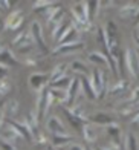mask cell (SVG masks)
<instances>
[{"mask_svg":"<svg viewBox=\"0 0 139 150\" xmlns=\"http://www.w3.org/2000/svg\"><path fill=\"white\" fill-rule=\"evenodd\" d=\"M26 64H37L35 60H26Z\"/></svg>","mask_w":139,"mask_h":150,"instance_id":"obj_45","label":"cell"},{"mask_svg":"<svg viewBox=\"0 0 139 150\" xmlns=\"http://www.w3.org/2000/svg\"><path fill=\"white\" fill-rule=\"evenodd\" d=\"M5 51H6V46H5V43L2 42V40H0V55H2Z\"/></svg>","mask_w":139,"mask_h":150,"instance_id":"obj_42","label":"cell"},{"mask_svg":"<svg viewBox=\"0 0 139 150\" xmlns=\"http://www.w3.org/2000/svg\"><path fill=\"white\" fill-rule=\"evenodd\" d=\"M5 126V113H3V110L0 109V129H2Z\"/></svg>","mask_w":139,"mask_h":150,"instance_id":"obj_41","label":"cell"},{"mask_svg":"<svg viewBox=\"0 0 139 150\" xmlns=\"http://www.w3.org/2000/svg\"><path fill=\"white\" fill-rule=\"evenodd\" d=\"M2 110L5 113V117H8V118H14L17 115L18 112V101L17 100H9V101H6V103L3 104L2 107Z\"/></svg>","mask_w":139,"mask_h":150,"instance_id":"obj_21","label":"cell"},{"mask_svg":"<svg viewBox=\"0 0 139 150\" xmlns=\"http://www.w3.org/2000/svg\"><path fill=\"white\" fill-rule=\"evenodd\" d=\"M136 22H139V11H138V14H136Z\"/></svg>","mask_w":139,"mask_h":150,"instance_id":"obj_48","label":"cell"},{"mask_svg":"<svg viewBox=\"0 0 139 150\" xmlns=\"http://www.w3.org/2000/svg\"><path fill=\"white\" fill-rule=\"evenodd\" d=\"M51 95H52V98L54 101H60V103H66V100H67V91H63V89H49Z\"/></svg>","mask_w":139,"mask_h":150,"instance_id":"obj_30","label":"cell"},{"mask_svg":"<svg viewBox=\"0 0 139 150\" xmlns=\"http://www.w3.org/2000/svg\"><path fill=\"white\" fill-rule=\"evenodd\" d=\"M81 132H83V136H84V139L87 142H95L98 139V132H96V129L92 122H86V124L83 126Z\"/></svg>","mask_w":139,"mask_h":150,"instance_id":"obj_19","label":"cell"},{"mask_svg":"<svg viewBox=\"0 0 139 150\" xmlns=\"http://www.w3.org/2000/svg\"><path fill=\"white\" fill-rule=\"evenodd\" d=\"M71 69L75 74H81V75H87L89 74V66L84 63V61H80V60H75L71 63Z\"/></svg>","mask_w":139,"mask_h":150,"instance_id":"obj_27","label":"cell"},{"mask_svg":"<svg viewBox=\"0 0 139 150\" xmlns=\"http://www.w3.org/2000/svg\"><path fill=\"white\" fill-rule=\"evenodd\" d=\"M72 136L69 135H52V144L58 149H63L64 146H71L72 144Z\"/></svg>","mask_w":139,"mask_h":150,"instance_id":"obj_22","label":"cell"},{"mask_svg":"<svg viewBox=\"0 0 139 150\" xmlns=\"http://www.w3.org/2000/svg\"><path fill=\"white\" fill-rule=\"evenodd\" d=\"M89 61L96 66H102V67H109L112 71V63H110V57H107V54L102 52H90L89 54Z\"/></svg>","mask_w":139,"mask_h":150,"instance_id":"obj_14","label":"cell"},{"mask_svg":"<svg viewBox=\"0 0 139 150\" xmlns=\"http://www.w3.org/2000/svg\"><path fill=\"white\" fill-rule=\"evenodd\" d=\"M138 11H139V5H136V3H126L124 6H121V9H119V16H121V18L136 17Z\"/></svg>","mask_w":139,"mask_h":150,"instance_id":"obj_20","label":"cell"},{"mask_svg":"<svg viewBox=\"0 0 139 150\" xmlns=\"http://www.w3.org/2000/svg\"><path fill=\"white\" fill-rule=\"evenodd\" d=\"M80 89H81V81L78 78H72L71 81V84H69L67 87V100H66V109H72L76 103V97H78V93H80Z\"/></svg>","mask_w":139,"mask_h":150,"instance_id":"obj_6","label":"cell"},{"mask_svg":"<svg viewBox=\"0 0 139 150\" xmlns=\"http://www.w3.org/2000/svg\"><path fill=\"white\" fill-rule=\"evenodd\" d=\"M46 20L47 23H52L54 26L63 22V8L60 5H54L52 8H49L46 11Z\"/></svg>","mask_w":139,"mask_h":150,"instance_id":"obj_12","label":"cell"},{"mask_svg":"<svg viewBox=\"0 0 139 150\" xmlns=\"http://www.w3.org/2000/svg\"><path fill=\"white\" fill-rule=\"evenodd\" d=\"M0 6H2V8H9V2H6V0H2V2H0Z\"/></svg>","mask_w":139,"mask_h":150,"instance_id":"obj_43","label":"cell"},{"mask_svg":"<svg viewBox=\"0 0 139 150\" xmlns=\"http://www.w3.org/2000/svg\"><path fill=\"white\" fill-rule=\"evenodd\" d=\"M73 42H78V29L71 26V29L66 32V35L60 40V45H69V43H73Z\"/></svg>","mask_w":139,"mask_h":150,"instance_id":"obj_25","label":"cell"},{"mask_svg":"<svg viewBox=\"0 0 139 150\" xmlns=\"http://www.w3.org/2000/svg\"><path fill=\"white\" fill-rule=\"evenodd\" d=\"M136 45L139 46V34H138V35H136Z\"/></svg>","mask_w":139,"mask_h":150,"instance_id":"obj_47","label":"cell"},{"mask_svg":"<svg viewBox=\"0 0 139 150\" xmlns=\"http://www.w3.org/2000/svg\"><path fill=\"white\" fill-rule=\"evenodd\" d=\"M46 127H47V130H49L52 135H67L64 124L60 121L58 117H55V115L46 121Z\"/></svg>","mask_w":139,"mask_h":150,"instance_id":"obj_10","label":"cell"},{"mask_svg":"<svg viewBox=\"0 0 139 150\" xmlns=\"http://www.w3.org/2000/svg\"><path fill=\"white\" fill-rule=\"evenodd\" d=\"M8 122L17 130V133L20 135V138H23V139L28 141V142L32 141V136H34V135H32V132L29 130V127L26 126V122H20V121H16V120H9Z\"/></svg>","mask_w":139,"mask_h":150,"instance_id":"obj_13","label":"cell"},{"mask_svg":"<svg viewBox=\"0 0 139 150\" xmlns=\"http://www.w3.org/2000/svg\"><path fill=\"white\" fill-rule=\"evenodd\" d=\"M126 144H127V150H139V141H138V136H136L135 133H131V132L127 135Z\"/></svg>","mask_w":139,"mask_h":150,"instance_id":"obj_33","label":"cell"},{"mask_svg":"<svg viewBox=\"0 0 139 150\" xmlns=\"http://www.w3.org/2000/svg\"><path fill=\"white\" fill-rule=\"evenodd\" d=\"M23 20H25L23 11L22 9H14L5 20V28L9 29V31H17L20 26H22Z\"/></svg>","mask_w":139,"mask_h":150,"instance_id":"obj_7","label":"cell"},{"mask_svg":"<svg viewBox=\"0 0 139 150\" xmlns=\"http://www.w3.org/2000/svg\"><path fill=\"white\" fill-rule=\"evenodd\" d=\"M80 81H81V89H83V92H84V95L89 100H96L98 98L95 91H93V87H92V83H90V78H83Z\"/></svg>","mask_w":139,"mask_h":150,"instance_id":"obj_23","label":"cell"},{"mask_svg":"<svg viewBox=\"0 0 139 150\" xmlns=\"http://www.w3.org/2000/svg\"><path fill=\"white\" fill-rule=\"evenodd\" d=\"M90 83H92V87H93V91H95L98 98H102L104 95H106L107 81H106V78H104V72L99 69V67H96V69L92 72V75H90Z\"/></svg>","mask_w":139,"mask_h":150,"instance_id":"obj_2","label":"cell"},{"mask_svg":"<svg viewBox=\"0 0 139 150\" xmlns=\"http://www.w3.org/2000/svg\"><path fill=\"white\" fill-rule=\"evenodd\" d=\"M47 112H49V89L44 87L40 92L38 100H37V118H38V121L43 120Z\"/></svg>","mask_w":139,"mask_h":150,"instance_id":"obj_5","label":"cell"},{"mask_svg":"<svg viewBox=\"0 0 139 150\" xmlns=\"http://www.w3.org/2000/svg\"><path fill=\"white\" fill-rule=\"evenodd\" d=\"M6 75H8V66L0 63V80H5Z\"/></svg>","mask_w":139,"mask_h":150,"instance_id":"obj_38","label":"cell"},{"mask_svg":"<svg viewBox=\"0 0 139 150\" xmlns=\"http://www.w3.org/2000/svg\"><path fill=\"white\" fill-rule=\"evenodd\" d=\"M127 87H128V81L127 80H118L116 81V84L110 89V92H109V95H119V93H124V92H127Z\"/></svg>","mask_w":139,"mask_h":150,"instance_id":"obj_26","label":"cell"},{"mask_svg":"<svg viewBox=\"0 0 139 150\" xmlns=\"http://www.w3.org/2000/svg\"><path fill=\"white\" fill-rule=\"evenodd\" d=\"M54 5H58L57 2H47V0H38V2H35L32 5V9L34 11H41V9H44V11H47L49 8H52Z\"/></svg>","mask_w":139,"mask_h":150,"instance_id":"obj_32","label":"cell"},{"mask_svg":"<svg viewBox=\"0 0 139 150\" xmlns=\"http://www.w3.org/2000/svg\"><path fill=\"white\" fill-rule=\"evenodd\" d=\"M67 64L66 63H58L57 66L54 67V71L51 74V77H49V83H55V81H58L61 78H64L66 77V72H67Z\"/></svg>","mask_w":139,"mask_h":150,"instance_id":"obj_18","label":"cell"},{"mask_svg":"<svg viewBox=\"0 0 139 150\" xmlns=\"http://www.w3.org/2000/svg\"><path fill=\"white\" fill-rule=\"evenodd\" d=\"M126 66L131 77L139 80V54L133 47H128L126 51Z\"/></svg>","mask_w":139,"mask_h":150,"instance_id":"obj_3","label":"cell"},{"mask_svg":"<svg viewBox=\"0 0 139 150\" xmlns=\"http://www.w3.org/2000/svg\"><path fill=\"white\" fill-rule=\"evenodd\" d=\"M0 11H2V6H0Z\"/></svg>","mask_w":139,"mask_h":150,"instance_id":"obj_50","label":"cell"},{"mask_svg":"<svg viewBox=\"0 0 139 150\" xmlns=\"http://www.w3.org/2000/svg\"><path fill=\"white\" fill-rule=\"evenodd\" d=\"M107 129V133L110 136V142H112V150H118L121 149V136H122V130L118 124H110L106 127Z\"/></svg>","mask_w":139,"mask_h":150,"instance_id":"obj_9","label":"cell"},{"mask_svg":"<svg viewBox=\"0 0 139 150\" xmlns=\"http://www.w3.org/2000/svg\"><path fill=\"white\" fill-rule=\"evenodd\" d=\"M37 138H38V139H37L38 144H46V142H47V139H46V136H44V135H38Z\"/></svg>","mask_w":139,"mask_h":150,"instance_id":"obj_40","label":"cell"},{"mask_svg":"<svg viewBox=\"0 0 139 150\" xmlns=\"http://www.w3.org/2000/svg\"><path fill=\"white\" fill-rule=\"evenodd\" d=\"M86 3H87V11H89V20H90V23H92L93 18H95V14L98 12L99 6H101V2L92 0V2H86Z\"/></svg>","mask_w":139,"mask_h":150,"instance_id":"obj_31","label":"cell"},{"mask_svg":"<svg viewBox=\"0 0 139 150\" xmlns=\"http://www.w3.org/2000/svg\"><path fill=\"white\" fill-rule=\"evenodd\" d=\"M90 121H93L95 124H98V126H106V127L110 126V124H116V118L112 117V115L107 113V112H96Z\"/></svg>","mask_w":139,"mask_h":150,"instance_id":"obj_16","label":"cell"},{"mask_svg":"<svg viewBox=\"0 0 139 150\" xmlns=\"http://www.w3.org/2000/svg\"><path fill=\"white\" fill-rule=\"evenodd\" d=\"M71 26H72V25L69 23L67 20H63L61 23L55 25V26H54V31H52V38H54V42H58V43H60V40L66 35V32L71 29Z\"/></svg>","mask_w":139,"mask_h":150,"instance_id":"obj_17","label":"cell"},{"mask_svg":"<svg viewBox=\"0 0 139 150\" xmlns=\"http://www.w3.org/2000/svg\"><path fill=\"white\" fill-rule=\"evenodd\" d=\"M64 112H66V117H67V120H69V122L76 129V130H83V126L86 124L84 121H81L80 118H76L75 115L71 112V109H64Z\"/></svg>","mask_w":139,"mask_h":150,"instance_id":"obj_28","label":"cell"},{"mask_svg":"<svg viewBox=\"0 0 139 150\" xmlns=\"http://www.w3.org/2000/svg\"><path fill=\"white\" fill-rule=\"evenodd\" d=\"M98 150H112L110 147H98Z\"/></svg>","mask_w":139,"mask_h":150,"instance_id":"obj_46","label":"cell"},{"mask_svg":"<svg viewBox=\"0 0 139 150\" xmlns=\"http://www.w3.org/2000/svg\"><path fill=\"white\" fill-rule=\"evenodd\" d=\"M31 34H32V38L35 42V46L41 52H47V46L44 43V38H43V29H41V25L38 22H32L31 23Z\"/></svg>","mask_w":139,"mask_h":150,"instance_id":"obj_8","label":"cell"},{"mask_svg":"<svg viewBox=\"0 0 139 150\" xmlns=\"http://www.w3.org/2000/svg\"><path fill=\"white\" fill-rule=\"evenodd\" d=\"M28 83H29V87H31L32 91L41 92L44 87H47L46 84L49 83V78H47V75L43 74V72H35V74H31L29 75Z\"/></svg>","mask_w":139,"mask_h":150,"instance_id":"obj_4","label":"cell"},{"mask_svg":"<svg viewBox=\"0 0 139 150\" xmlns=\"http://www.w3.org/2000/svg\"><path fill=\"white\" fill-rule=\"evenodd\" d=\"M18 138H20V135L17 133V130L9 124V122H6V124L0 129V139L8 141V142H11V144H14Z\"/></svg>","mask_w":139,"mask_h":150,"instance_id":"obj_15","label":"cell"},{"mask_svg":"<svg viewBox=\"0 0 139 150\" xmlns=\"http://www.w3.org/2000/svg\"><path fill=\"white\" fill-rule=\"evenodd\" d=\"M25 122H26V126L29 127V130L32 132V135H37V127H38V118H37V112L35 110H32L29 115L26 117V120H25Z\"/></svg>","mask_w":139,"mask_h":150,"instance_id":"obj_24","label":"cell"},{"mask_svg":"<svg viewBox=\"0 0 139 150\" xmlns=\"http://www.w3.org/2000/svg\"><path fill=\"white\" fill-rule=\"evenodd\" d=\"M0 150H17V149L14 147V144H11V142L0 139Z\"/></svg>","mask_w":139,"mask_h":150,"instance_id":"obj_37","label":"cell"},{"mask_svg":"<svg viewBox=\"0 0 139 150\" xmlns=\"http://www.w3.org/2000/svg\"><path fill=\"white\" fill-rule=\"evenodd\" d=\"M83 47H84V45H83V42H73V43H69V45H58L55 49L52 51L54 55H60V54H73V52H78L81 51Z\"/></svg>","mask_w":139,"mask_h":150,"instance_id":"obj_11","label":"cell"},{"mask_svg":"<svg viewBox=\"0 0 139 150\" xmlns=\"http://www.w3.org/2000/svg\"><path fill=\"white\" fill-rule=\"evenodd\" d=\"M0 63L5 64V66H11V64H17V60L16 57H14V54L9 51V49H6L2 55H0Z\"/></svg>","mask_w":139,"mask_h":150,"instance_id":"obj_29","label":"cell"},{"mask_svg":"<svg viewBox=\"0 0 139 150\" xmlns=\"http://www.w3.org/2000/svg\"><path fill=\"white\" fill-rule=\"evenodd\" d=\"M72 20H75L76 23H80L86 31L92 29V23L89 20V11H87V3L81 2L76 3L72 8Z\"/></svg>","mask_w":139,"mask_h":150,"instance_id":"obj_1","label":"cell"},{"mask_svg":"<svg viewBox=\"0 0 139 150\" xmlns=\"http://www.w3.org/2000/svg\"><path fill=\"white\" fill-rule=\"evenodd\" d=\"M131 104H139V87H135L131 91V98H130Z\"/></svg>","mask_w":139,"mask_h":150,"instance_id":"obj_36","label":"cell"},{"mask_svg":"<svg viewBox=\"0 0 139 150\" xmlns=\"http://www.w3.org/2000/svg\"><path fill=\"white\" fill-rule=\"evenodd\" d=\"M67 150H86V149H83L80 144H71L67 146Z\"/></svg>","mask_w":139,"mask_h":150,"instance_id":"obj_39","label":"cell"},{"mask_svg":"<svg viewBox=\"0 0 139 150\" xmlns=\"http://www.w3.org/2000/svg\"><path fill=\"white\" fill-rule=\"evenodd\" d=\"M133 122H138V124H139V112L135 115V117H133Z\"/></svg>","mask_w":139,"mask_h":150,"instance_id":"obj_44","label":"cell"},{"mask_svg":"<svg viewBox=\"0 0 139 150\" xmlns=\"http://www.w3.org/2000/svg\"><path fill=\"white\" fill-rule=\"evenodd\" d=\"M11 91V83L8 78L5 80H0V97H3V95H6Z\"/></svg>","mask_w":139,"mask_h":150,"instance_id":"obj_35","label":"cell"},{"mask_svg":"<svg viewBox=\"0 0 139 150\" xmlns=\"http://www.w3.org/2000/svg\"><path fill=\"white\" fill-rule=\"evenodd\" d=\"M86 150H93V149H92V147H89V146H87V147H86Z\"/></svg>","mask_w":139,"mask_h":150,"instance_id":"obj_49","label":"cell"},{"mask_svg":"<svg viewBox=\"0 0 139 150\" xmlns=\"http://www.w3.org/2000/svg\"><path fill=\"white\" fill-rule=\"evenodd\" d=\"M71 81H72V80L66 75L64 78H61V80H58V81H55V83H52L51 86L54 87V89H63V91H67V87H69V84H71Z\"/></svg>","mask_w":139,"mask_h":150,"instance_id":"obj_34","label":"cell"}]
</instances>
